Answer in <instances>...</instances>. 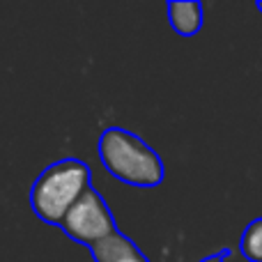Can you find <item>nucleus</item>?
<instances>
[{"label":"nucleus","mask_w":262,"mask_h":262,"mask_svg":"<svg viewBox=\"0 0 262 262\" xmlns=\"http://www.w3.org/2000/svg\"><path fill=\"white\" fill-rule=\"evenodd\" d=\"M97 152L106 170L124 184L154 189L166 177L161 157L140 136L122 127L106 129L99 136Z\"/></svg>","instance_id":"nucleus-1"},{"label":"nucleus","mask_w":262,"mask_h":262,"mask_svg":"<svg viewBox=\"0 0 262 262\" xmlns=\"http://www.w3.org/2000/svg\"><path fill=\"white\" fill-rule=\"evenodd\" d=\"M90 168L81 159H60L51 163L30 189V207L44 223L62 226L69 209L90 189Z\"/></svg>","instance_id":"nucleus-2"},{"label":"nucleus","mask_w":262,"mask_h":262,"mask_svg":"<svg viewBox=\"0 0 262 262\" xmlns=\"http://www.w3.org/2000/svg\"><path fill=\"white\" fill-rule=\"evenodd\" d=\"M60 228H62L74 242L85 244L88 249H92L95 244H99L106 237L118 232L113 214H111L108 205L104 203V198L99 195V191H97L95 186H90V189L76 200V205L69 209V214L64 216Z\"/></svg>","instance_id":"nucleus-3"},{"label":"nucleus","mask_w":262,"mask_h":262,"mask_svg":"<svg viewBox=\"0 0 262 262\" xmlns=\"http://www.w3.org/2000/svg\"><path fill=\"white\" fill-rule=\"evenodd\" d=\"M168 21L172 30L182 37H193L203 28V5L200 3H184V0H172L168 3Z\"/></svg>","instance_id":"nucleus-4"},{"label":"nucleus","mask_w":262,"mask_h":262,"mask_svg":"<svg viewBox=\"0 0 262 262\" xmlns=\"http://www.w3.org/2000/svg\"><path fill=\"white\" fill-rule=\"evenodd\" d=\"M134 251H138V246H136L127 235H122V232L118 230L115 235L106 237L104 242L92 246L90 253H92V258H95V262H120L122 258H127L129 253H134Z\"/></svg>","instance_id":"nucleus-5"},{"label":"nucleus","mask_w":262,"mask_h":262,"mask_svg":"<svg viewBox=\"0 0 262 262\" xmlns=\"http://www.w3.org/2000/svg\"><path fill=\"white\" fill-rule=\"evenodd\" d=\"M239 251L249 262H262V216L253 219L244 228L239 239Z\"/></svg>","instance_id":"nucleus-6"},{"label":"nucleus","mask_w":262,"mask_h":262,"mask_svg":"<svg viewBox=\"0 0 262 262\" xmlns=\"http://www.w3.org/2000/svg\"><path fill=\"white\" fill-rule=\"evenodd\" d=\"M228 255H230V249H223V251H219V253L209 255V258H203L200 262H226Z\"/></svg>","instance_id":"nucleus-7"},{"label":"nucleus","mask_w":262,"mask_h":262,"mask_svg":"<svg viewBox=\"0 0 262 262\" xmlns=\"http://www.w3.org/2000/svg\"><path fill=\"white\" fill-rule=\"evenodd\" d=\"M120 262H149L147 258H145L143 253H140V251H134V253H129L127 258H122Z\"/></svg>","instance_id":"nucleus-8"},{"label":"nucleus","mask_w":262,"mask_h":262,"mask_svg":"<svg viewBox=\"0 0 262 262\" xmlns=\"http://www.w3.org/2000/svg\"><path fill=\"white\" fill-rule=\"evenodd\" d=\"M255 7H258V12L262 14V0H260V3H255Z\"/></svg>","instance_id":"nucleus-9"}]
</instances>
